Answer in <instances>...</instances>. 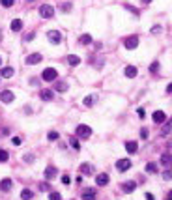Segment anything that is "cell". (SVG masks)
Masks as SVG:
<instances>
[{"label":"cell","instance_id":"1","mask_svg":"<svg viewBox=\"0 0 172 200\" xmlns=\"http://www.w3.org/2000/svg\"><path fill=\"white\" fill-rule=\"evenodd\" d=\"M39 15H41L43 19H51V17L54 15V7H52L51 4H43V6H39Z\"/></svg>","mask_w":172,"mask_h":200},{"label":"cell","instance_id":"2","mask_svg":"<svg viewBox=\"0 0 172 200\" xmlns=\"http://www.w3.org/2000/svg\"><path fill=\"white\" fill-rule=\"evenodd\" d=\"M139 41H140L139 36H129V37L124 39V47L129 49V51H131V49H137V47H139Z\"/></svg>","mask_w":172,"mask_h":200},{"label":"cell","instance_id":"3","mask_svg":"<svg viewBox=\"0 0 172 200\" xmlns=\"http://www.w3.org/2000/svg\"><path fill=\"white\" fill-rule=\"evenodd\" d=\"M41 77H43V80H47V82H51V80H54V79L58 77V71H56L54 67H47V69H43V73H41Z\"/></svg>","mask_w":172,"mask_h":200},{"label":"cell","instance_id":"4","mask_svg":"<svg viewBox=\"0 0 172 200\" xmlns=\"http://www.w3.org/2000/svg\"><path fill=\"white\" fill-rule=\"evenodd\" d=\"M47 39H49L52 45H58V43L62 41V34H60L58 30H49V32H47Z\"/></svg>","mask_w":172,"mask_h":200},{"label":"cell","instance_id":"5","mask_svg":"<svg viewBox=\"0 0 172 200\" xmlns=\"http://www.w3.org/2000/svg\"><path fill=\"white\" fill-rule=\"evenodd\" d=\"M77 135L79 137H82V139H88L90 135H92V127L90 125H84V124H81V125H77Z\"/></svg>","mask_w":172,"mask_h":200},{"label":"cell","instance_id":"6","mask_svg":"<svg viewBox=\"0 0 172 200\" xmlns=\"http://www.w3.org/2000/svg\"><path fill=\"white\" fill-rule=\"evenodd\" d=\"M15 99V95H13V92H9V90H4V92H0V101L2 103H6V105H9L11 101Z\"/></svg>","mask_w":172,"mask_h":200},{"label":"cell","instance_id":"7","mask_svg":"<svg viewBox=\"0 0 172 200\" xmlns=\"http://www.w3.org/2000/svg\"><path fill=\"white\" fill-rule=\"evenodd\" d=\"M41 60H43V56H41L39 52H34V54H30V56H26V60H24V62H26L28 66H34V64H39Z\"/></svg>","mask_w":172,"mask_h":200},{"label":"cell","instance_id":"8","mask_svg":"<svg viewBox=\"0 0 172 200\" xmlns=\"http://www.w3.org/2000/svg\"><path fill=\"white\" fill-rule=\"evenodd\" d=\"M116 168H118L120 172H125V170L131 168V161H129V159H120V161H116Z\"/></svg>","mask_w":172,"mask_h":200},{"label":"cell","instance_id":"9","mask_svg":"<svg viewBox=\"0 0 172 200\" xmlns=\"http://www.w3.org/2000/svg\"><path fill=\"white\" fill-rule=\"evenodd\" d=\"M39 97H41L43 101H52V97H54V94H52V90H49V88H45V90H41V92H39Z\"/></svg>","mask_w":172,"mask_h":200},{"label":"cell","instance_id":"10","mask_svg":"<svg viewBox=\"0 0 172 200\" xmlns=\"http://www.w3.org/2000/svg\"><path fill=\"white\" fill-rule=\"evenodd\" d=\"M135 189H137V183H135V182H125V183H122V191L127 193V195L133 193Z\"/></svg>","mask_w":172,"mask_h":200},{"label":"cell","instance_id":"11","mask_svg":"<svg viewBox=\"0 0 172 200\" xmlns=\"http://www.w3.org/2000/svg\"><path fill=\"white\" fill-rule=\"evenodd\" d=\"M11 187H13V183H11V180L9 178H4V180H0V191H11Z\"/></svg>","mask_w":172,"mask_h":200},{"label":"cell","instance_id":"12","mask_svg":"<svg viewBox=\"0 0 172 200\" xmlns=\"http://www.w3.org/2000/svg\"><path fill=\"white\" fill-rule=\"evenodd\" d=\"M165 120H167V114H165L163 110H155V112H154V122H155V124H163Z\"/></svg>","mask_w":172,"mask_h":200},{"label":"cell","instance_id":"13","mask_svg":"<svg viewBox=\"0 0 172 200\" xmlns=\"http://www.w3.org/2000/svg\"><path fill=\"white\" fill-rule=\"evenodd\" d=\"M96 183H97L99 187H105V185L109 183V174H99V176L96 178Z\"/></svg>","mask_w":172,"mask_h":200},{"label":"cell","instance_id":"14","mask_svg":"<svg viewBox=\"0 0 172 200\" xmlns=\"http://www.w3.org/2000/svg\"><path fill=\"white\" fill-rule=\"evenodd\" d=\"M137 67L135 66H127L125 69H124V73H125V77H129V79H133V77H137Z\"/></svg>","mask_w":172,"mask_h":200},{"label":"cell","instance_id":"15","mask_svg":"<svg viewBox=\"0 0 172 200\" xmlns=\"http://www.w3.org/2000/svg\"><path fill=\"white\" fill-rule=\"evenodd\" d=\"M56 172H58V170H56V167H52V165H51V167H47V168H45V178H47V180H52V178L56 176Z\"/></svg>","mask_w":172,"mask_h":200},{"label":"cell","instance_id":"16","mask_svg":"<svg viewBox=\"0 0 172 200\" xmlns=\"http://www.w3.org/2000/svg\"><path fill=\"white\" fill-rule=\"evenodd\" d=\"M125 150H127L129 154H137L139 144H137V142H133V140H129V142H125Z\"/></svg>","mask_w":172,"mask_h":200},{"label":"cell","instance_id":"17","mask_svg":"<svg viewBox=\"0 0 172 200\" xmlns=\"http://www.w3.org/2000/svg\"><path fill=\"white\" fill-rule=\"evenodd\" d=\"M11 30H13V32L22 30V21H21V19H13V21H11Z\"/></svg>","mask_w":172,"mask_h":200},{"label":"cell","instance_id":"18","mask_svg":"<svg viewBox=\"0 0 172 200\" xmlns=\"http://www.w3.org/2000/svg\"><path fill=\"white\" fill-rule=\"evenodd\" d=\"M67 62H69V66H79V64H81V58H79L77 54H69V56H67Z\"/></svg>","mask_w":172,"mask_h":200},{"label":"cell","instance_id":"19","mask_svg":"<svg viewBox=\"0 0 172 200\" xmlns=\"http://www.w3.org/2000/svg\"><path fill=\"white\" fill-rule=\"evenodd\" d=\"M161 165H163V167H172V155L165 154V155L161 157Z\"/></svg>","mask_w":172,"mask_h":200},{"label":"cell","instance_id":"20","mask_svg":"<svg viewBox=\"0 0 172 200\" xmlns=\"http://www.w3.org/2000/svg\"><path fill=\"white\" fill-rule=\"evenodd\" d=\"M79 41H81L82 45H90V43H92V36H90V34H82V36L79 37Z\"/></svg>","mask_w":172,"mask_h":200},{"label":"cell","instance_id":"21","mask_svg":"<svg viewBox=\"0 0 172 200\" xmlns=\"http://www.w3.org/2000/svg\"><path fill=\"white\" fill-rule=\"evenodd\" d=\"M0 77H6V79L13 77V67H4V69L0 71Z\"/></svg>","mask_w":172,"mask_h":200},{"label":"cell","instance_id":"22","mask_svg":"<svg viewBox=\"0 0 172 200\" xmlns=\"http://www.w3.org/2000/svg\"><path fill=\"white\" fill-rule=\"evenodd\" d=\"M82 200H96V191H84L82 193Z\"/></svg>","mask_w":172,"mask_h":200},{"label":"cell","instance_id":"23","mask_svg":"<svg viewBox=\"0 0 172 200\" xmlns=\"http://www.w3.org/2000/svg\"><path fill=\"white\" fill-rule=\"evenodd\" d=\"M170 131H172V118H170V120H169V122H167V124H165V127H163V131H161V135H163V137H167V135H169Z\"/></svg>","mask_w":172,"mask_h":200},{"label":"cell","instance_id":"24","mask_svg":"<svg viewBox=\"0 0 172 200\" xmlns=\"http://www.w3.org/2000/svg\"><path fill=\"white\" fill-rule=\"evenodd\" d=\"M32 197H34V193H32L30 189H24V191L21 193V198H22V200H30Z\"/></svg>","mask_w":172,"mask_h":200},{"label":"cell","instance_id":"25","mask_svg":"<svg viewBox=\"0 0 172 200\" xmlns=\"http://www.w3.org/2000/svg\"><path fill=\"white\" fill-rule=\"evenodd\" d=\"M146 172L155 174V172H157V165H155V163H148V165H146Z\"/></svg>","mask_w":172,"mask_h":200},{"label":"cell","instance_id":"26","mask_svg":"<svg viewBox=\"0 0 172 200\" xmlns=\"http://www.w3.org/2000/svg\"><path fill=\"white\" fill-rule=\"evenodd\" d=\"M79 170H81L82 174H90V172H92V167H90L88 163H84V165H81V168H79Z\"/></svg>","mask_w":172,"mask_h":200},{"label":"cell","instance_id":"27","mask_svg":"<svg viewBox=\"0 0 172 200\" xmlns=\"http://www.w3.org/2000/svg\"><path fill=\"white\" fill-rule=\"evenodd\" d=\"M7 159H9V154L6 150H0V163H6Z\"/></svg>","mask_w":172,"mask_h":200},{"label":"cell","instance_id":"28","mask_svg":"<svg viewBox=\"0 0 172 200\" xmlns=\"http://www.w3.org/2000/svg\"><path fill=\"white\" fill-rule=\"evenodd\" d=\"M94 101H96V97H92V95H86V97H84V105H86V107H92Z\"/></svg>","mask_w":172,"mask_h":200},{"label":"cell","instance_id":"29","mask_svg":"<svg viewBox=\"0 0 172 200\" xmlns=\"http://www.w3.org/2000/svg\"><path fill=\"white\" fill-rule=\"evenodd\" d=\"M56 90H58V92H66V90H67V84H66V82H56Z\"/></svg>","mask_w":172,"mask_h":200},{"label":"cell","instance_id":"30","mask_svg":"<svg viewBox=\"0 0 172 200\" xmlns=\"http://www.w3.org/2000/svg\"><path fill=\"white\" fill-rule=\"evenodd\" d=\"M47 139H49V140H58V139H60V135H58L56 131H51V133L47 135Z\"/></svg>","mask_w":172,"mask_h":200},{"label":"cell","instance_id":"31","mask_svg":"<svg viewBox=\"0 0 172 200\" xmlns=\"http://www.w3.org/2000/svg\"><path fill=\"white\" fill-rule=\"evenodd\" d=\"M69 142H71V148H75V150H81V142H79V140H77L75 137H73V139H71Z\"/></svg>","mask_w":172,"mask_h":200},{"label":"cell","instance_id":"32","mask_svg":"<svg viewBox=\"0 0 172 200\" xmlns=\"http://www.w3.org/2000/svg\"><path fill=\"white\" fill-rule=\"evenodd\" d=\"M49 200H62V197H60V193L52 191V193H49Z\"/></svg>","mask_w":172,"mask_h":200},{"label":"cell","instance_id":"33","mask_svg":"<svg viewBox=\"0 0 172 200\" xmlns=\"http://www.w3.org/2000/svg\"><path fill=\"white\" fill-rule=\"evenodd\" d=\"M22 159H24V163H34V155H32V154H26Z\"/></svg>","mask_w":172,"mask_h":200},{"label":"cell","instance_id":"34","mask_svg":"<svg viewBox=\"0 0 172 200\" xmlns=\"http://www.w3.org/2000/svg\"><path fill=\"white\" fill-rule=\"evenodd\" d=\"M13 2H15V0H0V4H2V6H6V7H11V6H13Z\"/></svg>","mask_w":172,"mask_h":200},{"label":"cell","instance_id":"35","mask_svg":"<svg viewBox=\"0 0 172 200\" xmlns=\"http://www.w3.org/2000/svg\"><path fill=\"white\" fill-rule=\"evenodd\" d=\"M36 37V32H28L26 36H24V41H30V39H34Z\"/></svg>","mask_w":172,"mask_h":200},{"label":"cell","instance_id":"36","mask_svg":"<svg viewBox=\"0 0 172 200\" xmlns=\"http://www.w3.org/2000/svg\"><path fill=\"white\" fill-rule=\"evenodd\" d=\"M157 69H159V62H154V64L150 66V71H152V73H155Z\"/></svg>","mask_w":172,"mask_h":200},{"label":"cell","instance_id":"37","mask_svg":"<svg viewBox=\"0 0 172 200\" xmlns=\"http://www.w3.org/2000/svg\"><path fill=\"white\" fill-rule=\"evenodd\" d=\"M125 7H127V9H129L131 13H135V15H139V9H137V7H133V6H129V4H125Z\"/></svg>","mask_w":172,"mask_h":200},{"label":"cell","instance_id":"38","mask_svg":"<svg viewBox=\"0 0 172 200\" xmlns=\"http://www.w3.org/2000/svg\"><path fill=\"white\" fill-rule=\"evenodd\" d=\"M163 178H165V180H172V170H165Z\"/></svg>","mask_w":172,"mask_h":200},{"label":"cell","instance_id":"39","mask_svg":"<svg viewBox=\"0 0 172 200\" xmlns=\"http://www.w3.org/2000/svg\"><path fill=\"white\" fill-rule=\"evenodd\" d=\"M140 137H142V139H148V129H146V127L140 129Z\"/></svg>","mask_w":172,"mask_h":200},{"label":"cell","instance_id":"40","mask_svg":"<svg viewBox=\"0 0 172 200\" xmlns=\"http://www.w3.org/2000/svg\"><path fill=\"white\" fill-rule=\"evenodd\" d=\"M13 144H15V146H21V144H22V139H21V137H15V139H13Z\"/></svg>","mask_w":172,"mask_h":200},{"label":"cell","instance_id":"41","mask_svg":"<svg viewBox=\"0 0 172 200\" xmlns=\"http://www.w3.org/2000/svg\"><path fill=\"white\" fill-rule=\"evenodd\" d=\"M64 9H66V11H69V9H71V4H69V2L62 4V11H64Z\"/></svg>","mask_w":172,"mask_h":200},{"label":"cell","instance_id":"42","mask_svg":"<svg viewBox=\"0 0 172 200\" xmlns=\"http://www.w3.org/2000/svg\"><path fill=\"white\" fill-rule=\"evenodd\" d=\"M137 114H139V118H144V109H137Z\"/></svg>","mask_w":172,"mask_h":200},{"label":"cell","instance_id":"43","mask_svg":"<svg viewBox=\"0 0 172 200\" xmlns=\"http://www.w3.org/2000/svg\"><path fill=\"white\" fill-rule=\"evenodd\" d=\"M159 32H161V28H159V26H154V28H152V34H159Z\"/></svg>","mask_w":172,"mask_h":200},{"label":"cell","instance_id":"44","mask_svg":"<svg viewBox=\"0 0 172 200\" xmlns=\"http://www.w3.org/2000/svg\"><path fill=\"white\" fill-rule=\"evenodd\" d=\"M62 183L67 185V183H69V178H67V176H62Z\"/></svg>","mask_w":172,"mask_h":200},{"label":"cell","instance_id":"45","mask_svg":"<svg viewBox=\"0 0 172 200\" xmlns=\"http://www.w3.org/2000/svg\"><path fill=\"white\" fill-rule=\"evenodd\" d=\"M39 189H41V191H47V189H49V185H47V183H39Z\"/></svg>","mask_w":172,"mask_h":200},{"label":"cell","instance_id":"46","mask_svg":"<svg viewBox=\"0 0 172 200\" xmlns=\"http://www.w3.org/2000/svg\"><path fill=\"white\" fill-rule=\"evenodd\" d=\"M146 200H155V198H154V195H152V193H146Z\"/></svg>","mask_w":172,"mask_h":200},{"label":"cell","instance_id":"47","mask_svg":"<svg viewBox=\"0 0 172 200\" xmlns=\"http://www.w3.org/2000/svg\"><path fill=\"white\" fill-rule=\"evenodd\" d=\"M167 92H169V94H172V82L169 84V86H167Z\"/></svg>","mask_w":172,"mask_h":200},{"label":"cell","instance_id":"48","mask_svg":"<svg viewBox=\"0 0 172 200\" xmlns=\"http://www.w3.org/2000/svg\"><path fill=\"white\" fill-rule=\"evenodd\" d=\"M167 200H172V191L169 193V198H167Z\"/></svg>","mask_w":172,"mask_h":200},{"label":"cell","instance_id":"49","mask_svg":"<svg viewBox=\"0 0 172 200\" xmlns=\"http://www.w3.org/2000/svg\"><path fill=\"white\" fill-rule=\"evenodd\" d=\"M142 2H144V4H150V2H152V0H142Z\"/></svg>","mask_w":172,"mask_h":200},{"label":"cell","instance_id":"50","mask_svg":"<svg viewBox=\"0 0 172 200\" xmlns=\"http://www.w3.org/2000/svg\"><path fill=\"white\" fill-rule=\"evenodd\" d=\"M0 64H2V56H0Z\"/></svg>","mask_w":172,"mask_h":200}]
</instances>
